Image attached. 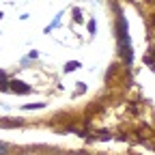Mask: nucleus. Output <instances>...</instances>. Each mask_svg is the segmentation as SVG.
<instances>
[{"label": "nucleus", "instance_id": "obj_1", "mask_svg": "<svg viewBox=\"0 0 155 155\" xmlns=\"http://www.w3.org/2000/svg\"><path fill=\"white\" fill-rule=\"evenodd\" d=\"M5 153H7V147H5V144H0V155H5Z\"/></svg>", "mask_w": 155, "mask_h": 155}]
</instances>
